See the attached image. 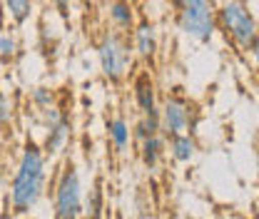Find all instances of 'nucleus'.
Masks as SVG:
<instances>
[{
    "label": "nucleus",
    "mask_w": 259,
    "mask_h": 219,
    "mask_svg": "<svg viewBox=\"0 0 259 219\" xmlns=\"http://www.w3.org/2000/svg\"><path fill=\"white\" fill-rule=\"evenodd\" d=\"M3 127H5V125L0 122V155H3Z\"/></svg>",
    "instance_id": "412c9836"
},
{
    "label": "nucleus",
    "mask_w": 259,
    "mask_h": 219,
    "mask_svg": "<svg viewBox=\"0 0 259 219\" xmlns=\"http://www.w3.org/2000/svg\"><path fill=\"white\" fill-rule=\"evenodd\" d=\"M48 187V155L37 142H28L20 152L18 169L10 182V209L13 214H28L45 197Z\"/></svg>",
    "instance_id": "f257e3e1"
},
{
    "label": "nucleus",
    "mask_w": 259,
    "mask_h": 219,
    "mask_svg": "<svg viewBox=\"0 0 259 219\" xmlns=\"http://www.w3.org/2000/svg\"><path fill=\"white\" fill-rule=\"evenodd\" d=\"M249 55H252V60H254V67H257V75H259V35L254 37V42H252V48H249Z\"/></svg>",
    "instance_id": "aec40b11"
},
{
    "label": "nucleus",
    "mask_w": 259,
    "mask_h": 219,
    "mask_svg": "<svg viewBox=\"0 0 259 219\" xmlns=\"http://www.w3.org/2000/svg\"><path fill=\"white\" fill-rule=\"evenodd\" d=\"M217 30L237 50L249 53L254 37L259 35V23L244 0H227L217 8Z\"/></svg>",
    "instance_id": "7ed1b4c3"
},
{
    "label": "nucleus",
    "mask_w": 259,
    "mask_h": 219,
    "mask_svg": "<svg viewBox=\"0 0 259 219\" xmlns=\"http://www.w3.org/2000/svg\"><path fill=\"white\" fill-rule=\"evenodd\" d=\"M55 10L63 15V18H70V10H72V0H53Z\"/></svg>",
    "instance_id": "6ab92c4d"
},
{
    "label": "nucleus",
    "mask_w": 259,
    "mask_h": 219,
    "mask_svg": "<svg viewBox=\"0 0 259 219\" xmlns=\"http://www.w3.org/2000/svg\"><path fill=\"white\" fill-rule=\"evenodd\" d=\"M105 15L112 30L132 32L137 25V5L132 0H107L105 5Z\"/></svg>",
    "instance_id": "9d476101"
},
{
    "label": "nucleus",
    "mask_w": 259,
    "mask_h": 219,
    "mask_svg": "<svg viewBox=\"0 0 259 219\" xmlns=\"http://www.w3.org/2000/svg\"><path fill=\"white\" fill-rule=\"evenodd\" d=\"M160 125L162 135H177V132H192L194 127V105L177 90L164 95L160 105Z\"/></svg>",
    "instance_id": "423d86ee"
},
{
    "label": "nucleus",
    "mask_w": 259,
    "mask_h": 219,
    "mask_svg": "<svg viewBox=\"0 0 259 219\" xmlns=\"http://www.w3.org/2000/svg\"><path fill=\"white\" fill-rule=\"evenodd\" d=\"M177 30L199 45L212 42L217 35V8L212 0H182L175 8Z\"/></svg>",
    "instance_id": "20e7f679"
},
{
    "label": "nucleus",
    "mask_w": 259,
    "mask_h": 219,
    "mask_svg": "<svg viewBox=\"0 0 259 219\" xmlns=\"http://www.w3.org/2000/svg\"><path fill=\"white\" fill-rule=\"evenodd\" d=\"M169 3H172V5H175V8H177V5H180V3H182V0H169Z\"/></svg>",
    "instance_id": "b1692460"
},
{
    "label": "nucleus",
    "mask_w": 259,
    "mask_h": 219,
    "mask_svg": "<svg viewBox=\"0 0 259 219\" xmlns=\"http://www.w3.org/2000/svg\"><path fill=\"white\" fill-rule=\"evenodd\" d=\"M30 102H32V107H37L42 112V110H48V107L55 105V90L48 87V85H37V87L30 90Z\"/></svg>",
    "instance_id": "dca6fc26"
},
{
    "label": "nucleus",
    "mask_w": 259,
    "mask_h": 219,
    "mask_svg": "<svg viewBox=\"0 0 259 219\" xmlns=\"http://www.w3.org/2000/svg\"><path fill=\"white\" fill-rule=\"evenodd\" d=\"M13 120V105H10V97L0 90V122L8 125Z\"/></svg>",
    "instance_id": "a211bd4d"
},
{
    "label": "nucleus",
    "mask_w": 259,
    "mask_h": 219,
    "mask_svg": "<svg viewBox=\"0 0 259 219\" xmlns=\"http://www.w3.org/2000/svg\"><path fill=\"white\" fill-rule=\"evenodd\" d=\"M10 20L15 25H25L32 15V0H3Z\"/></svg>",
    "instance_id": "2eb2a0df"
},
{
    "label": "nucleus",
    "mask_w": 259,
    "mask_h": 219,
    "mask_svg": "<svg viewBox=\"0 0 259 219\" xmlns=\"http://www.w3.org/2000/svg\"><path fill=\"white\" fill-rule=\"evenodd\" d=\"M53 204H55V219H80L85 207V194L80 172L72 162H65L63 169L55 177L53 189Z\"/></svg>",
    "instance_id": "39448f33"
},
{
    "label": "nucleus",
    "mask_w": 259,
    "mask_h": 219,
    "mask_svg": "<svg viewBox=\"0 0 259 219\" xmlns=\"http://www.w3.org/2000/svg\"><path fill=\"white\" fill-rule=\"evenodd\" d=\"M107 140L115 147V152H127V147L132 145V127L122 115H115L107 120Z\"/></svg>",
    "instance_id": "ddd939ff"
},
{
    "label": "nucleus",
    "mask_w": 259,
    "mask_h": 219,
    "mask_svg": "<svg viewBox=\"0 0 259 219\" xmlns=\"http://www.w3.org/2000/svg\"><path fill=\"white\" fill-rule=\"evenodd\" d=\"M95 50L102 77L112 85H122L127 80V75L132 72L135 60H137L130 35L120 30H105L97 40Z\"/></svg>",
    "instance_id": "f03ea898"
},
{
    "label": "nucleus",
    "mask_w": 259,
    "mask_h": 219,
    "mask_svg": "<svg viewBox=\"0 0 259 219\" xmlns=\"http://www.w3.org/2000/svg\"><path fill=\"white\" fill-rule=\"evenodd\" d=\"M10 214H13V212H10V209H5V212L0 214V219H10Z\"/></svg>",
    "instance_id": "4be33fe9"
},
{
    "label": "nucleus",
    "mask_w": 259,
    "mask_h": 219,
    "mask_svg": "<svg viewBox=\"0 0 259 219\" xmlns=\"http://www.w3.org/2000/svg\"><path fill=\"white\" fill-rule=\"evenodd\" d=\"M257 187H259V155H257Z\"/></svg>",
    "instance_id": "5701e85b"
},
{
    "label": "nucleus",
    "mask_w": 259,
    "mask_h": 219,
    "mask_svg": "<svg viewBox=\"0 0 259 219\" xmlns=\"http://www.w3.org/2000/svg\"><path fill=\"white\" fill-rule=\"evenodd\" d=\"M132 100L137 105L140 115H160V102H157V85L147 70L137 72L132 80Z\"/></svg>",
    "instance_id": "1a4fd4ad"
},
{
    "label": "nucleus",
    "mask_w": 259,
    "mask_h": 219,
    "mask_svg": "<svg viewBox=\"0 0 259 219\" xmlns=\"http://www.w3.org/2000/svg\"><path fill=\"white\" fill-rule=\"evenodd\" d=\"M82 214H85V219H105V192H102L100 180H95V185H93L88 199H85Z\"/></svg>",
    "instance_id": "4468645a"
},
{
    "label": "nucleus",
    "mask_w": 259,
    "mask_h": 219,
    "mask_svg": "<svg viewBox=\"0 0 259 219\" xmlns=\"http://www.w3.org/2000/svg\"><path fill=\"white\" fill-rule=\"evenodd\" d=\"M20 45H18V37L13 32H0V60L3 63H13L15 55H18Z\"/></svg>",
    "instance_id": "f3484780"
},
{
    "label": "nucleus",
    "mask_w": 259,
    "mask_h": 219,
    "mask_svg": "<svg viewBox=\"0 0 259 219\" xmlns=\"http://www.w3.org/2000/svg\"><path fill=\"white\" fill-rule=\"evenodd\" d=\"M164 157H167V137L162 132L140 142V159L147 169H157L164 162Z\"/></svg>",
    "instance_id": "f8f14e48"
},
{
    "label": "nucleus",
    "mask_w": 259,
    "mask_h": 219,
    "mask_svg": "<svg viewBox=\"0 0 259 219\" xmlns=\"http://www.w3.org/2000/svg\"><path fill=\"white\" fill-rule=\"evenodd\" d=\"M45 115V140H42V150L48 157H58L67 150V145L72 142V120L65 115L58 105L42 110Z\"/></svg>",
    "instance_id": "0eeeda50"
},
{
    "label": "nucleus",
    "mask_w": 259,
    "mask_h": 219,
    "mask_svg": "<svg viewBox=\"0 0 259 219\" xmlns=\"http://www.w3.org/2000/svg\"><path fill=\"white\" fill-rule=\"evenodd\" d=\"M167 155L180 164H187L197 157V140L192 132H177L167 135Z\"/></svg>",
    "instance_id": "9b49d317"
},
{
    "label": "nucleus",
    "mask_w": 259,
    "mask_h": 219,
    "mask_svg": "<svg viewBox=\"0 0 259 219\" xmlns=\"http://www.w3.org/2000/svg\"><path fill=\"white\" fill-rule=\"evenodd\" d=\"M130 40H132V50H135V58L140 63L152 65L157 60V53H160V32L157 25L152 20H137L135 30L130 32Z\"/></svg>",
    "instance_id": "6e6552de"
}]
</instances>
